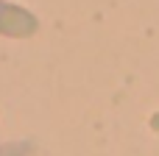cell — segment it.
I'll list each match as a JSON object with an SVG mask.
<instances>
[{
	"label": "cell",
	"instance_id": "6da1fadb",
	"mask_svg": "<svg viewBox=\"0 0 159 156\" xmlns=\"http://www.w3.org/2000/svg\"><path fill=\"white\" fill-rule=\"evenodd\" d=\"M39 28V20L22 8V6H11V3H3L0 0V33L3 36H17V39H25L31 33H36Z\"/></svg>",
	"mask_w": 159,
	"mask_h": 156
}]
</instances>
